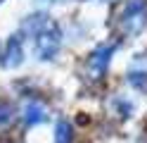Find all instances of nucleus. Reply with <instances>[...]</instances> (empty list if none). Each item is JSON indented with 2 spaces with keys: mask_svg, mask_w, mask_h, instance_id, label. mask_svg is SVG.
<instances>
[{
  "mask_svg": "<svg viewBox=\"0 0 147 143\" xmlns=\"http://www.w3.org/2000/svg\"><path fill=\"white\" fill-rule=\"evenodd\" d=\"M0 3H3V0H0Z\"/></svg>",
  "mask_w": 147,
  "mask_h": 143,
  "instance_id": "obj_10",
  "label": "nucleus"
},
{
  "mask_svg": "<svg viewBox=\"0 0 147 143\" xmlns=\"http://www.w3.org/2000/svg\"><path fill=\"white\" fill-rule=\"evenodd\" d=\"M24 122L26 124H38V122H45V107L40 103H29L24 110Z\"/></svg>",
  "mask_w": 147,
  "mask_h": 143,
  "instance_id": "obj_5",
  "label": "nucleus"
},
{
  "mask_svg": "<svg viewBox=\"0 0 147 143\" xmlns=\"http://www.w3.org/2000/svg\"><path fill=\"white\" fill-rule=\"evenodd\" d=\"M12 119V105L0 100V124H7Z\"/></svg>",
  "mask_w": 147,
  "mask_h": 143,
  "instance_id": "obj_8",
  "label": "nucleus"
},
{
  "mask_svg": "<svg viewBox=\"0 0 147 143\" xmlns=\"http://www.w3.org/2000/svg\"><path fill=\"white\" fill-rule=\"evenodd\" d=\"M114 53H116V43L100 45L97 50L88 57V64H86V76L88 79H102V74L107 72V67H109V62H112Z\"/></svg>",
  "mask_w": 147,
  "mask_h": 143,
  "instance_id": "obj_3",
  "label": "nucleus"
},
{
  "mask_svg": "<svg viewBox=\"0 0 147 143\" xmlns=\"http://www.w3.org/2000/svg\"><path fill=\"white\" fill-rule=\"evenodd\" d=\"M147 17V3L145 0H128V5L123 7L121 17H119V26L123 34H135L140 31Z\"/></svg>",
  "mask_w": 147,
  "mask_h": 143,
  "instance_id": "obj_2",
  "label": "nucleus"
},
{
  "mask_svg": "<svg viewBox=\"0 0 147 143\" xmlns=\"http://www.w3.org/2000/svg\"><path fill=\"white\" fill-rule=\"evenodd\" d=\"M74 138V129H71V124L69 122H59L57 124V143H71Z\"/></svg>",
  "mask_w": 147,
  "mask_h": 143,
  "instance_id": "obj_6",
  "label": "nucleus"
},
{
  "mask_svg": "<svg viewBox=\"0 0 147 143\" xmlns=\"http://www.w3.org/2000/svg\"><path fill=\"white\" fill-rule=\"evenodd\" d=\"M131 83L135 88H140V91H147V74H142V72L131 74Z\"/></svg>",
  "mask_w": 147,
  "mask_h": 143,
  "instance_id": "obj_7",
  "label": "nucleus"
},
{
  "mask_svg": "<svg viewBox=\"0 0 147 143\" xmlns=\"http://www.w3.org/2000/svg\"><path fill=\"white\" fill-rule=\"evenodd\" d=\"M24 31L36 36V53H38L40 60H52L57 55L59 43H62V31L52 19H48L45 14H33L26 19Z\"/></svg>",
  "mask_w": 147,
  "mask_h": 143,
  "instance_id": "obj_1",
  "label": "nucleus"
},
{
  "mask_svg": "<svg viewBox=\"0 0 147 143\" xmlns=\"http://www.w3.org/2000/svg\"><path fill=\"white\" fill-rule=\"evenodd\" d=\"M45 3H52V0H45Z\"/></svg>",
  "mask_w": 147,
  "mask_h": 143,
  "instance_id": "obj_9",
  "label": "nucleus"
},
{
  "mask_svg": "<svg viewBox=\"0 0 147 143\" xmlns=\"http://www.w3.org/2000/svg\"><path fill=\"white\" fill-rule=\"evenodd\" d=\"M24 60V50H22V38L19 36H12L7 41V48H5V55H3V64L5 67H17Z\"/></svg>",
  "mask_w": 147,
  "mask_h": 143,
  "instance_id": "obj_4",
  "label": "nucleus"
}]
</instances>
